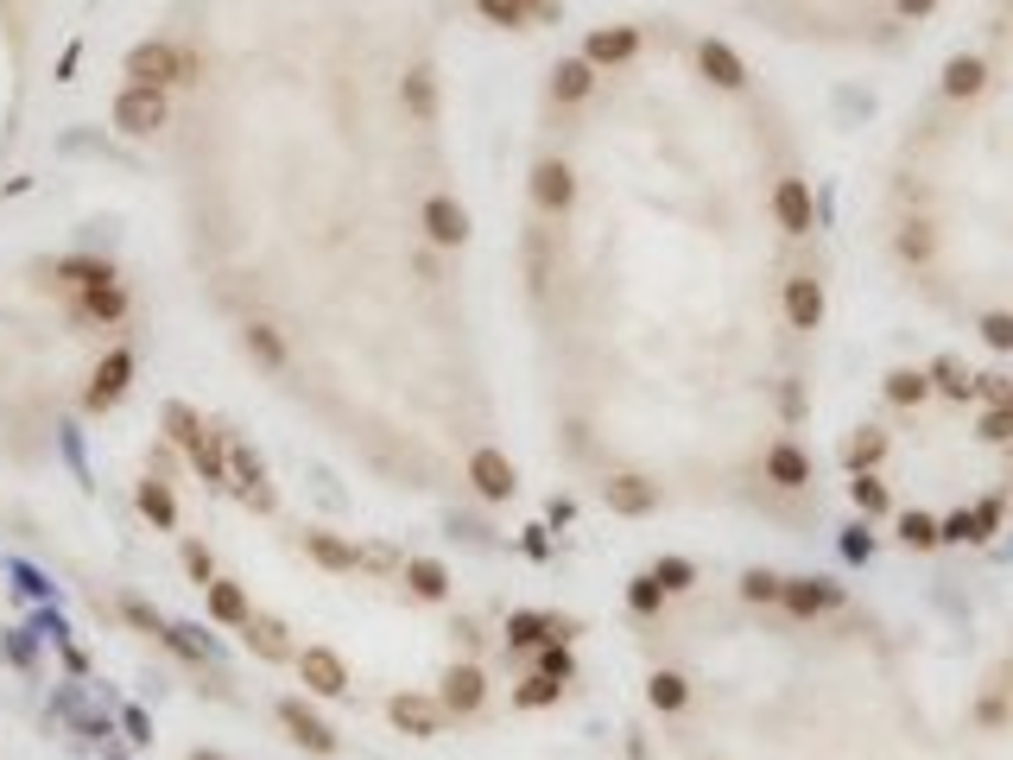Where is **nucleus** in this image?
Wrapping results in <instances>:
<instances>
[{"label":"nucleus","mask_w":1013,"mask_h":760,"mask_svg":"<svg viewBox=\"0 0 1013 760\" xmlns=\"http://www.w3.org/2000/svg\"><path fill=\"white\" fill-rule=\"evenodd\" d=\"M570 197H577V177H570V165H564V159H538V165H532V203H538V209H552V216H564V209H570Z\"/></svg>","instance_id":"7ed1b4c3"},{"label":"nucleus","mask_w":1013,"mask_h":760,"mask_svg":"<svg viewBox=\"0 0 1013 760\" xmlns=\"http://www.w3.org/2000/svg\"><path fill=\"white\" fill-rule=\"evenodd\" d=\"M697 64H704V76L716 83V89H741V83H748V64H741L722 39H704V45H697Z\"/></svg>","instance_id":"f8f14e48"},{"label":"nucleus","mask_w":1013,"mask_h":760,"mask_svg":"<svg viewBox=\"0 0 1013 760\" xmlns=\"http://www.w3.org/2000/svg\"><path fill=\"white\" fill-rule=\"evenodd\" d=\"M279 723L292 729V741H298V748H311V754H336V735H329L304 704H279Z\"/></svg>","instance_id":"4468645a"},{"label":"nucleus","mask_w":1013,"mask_h":760,"mask_svg":"<svg viewBox=\"0 0 1013 760\" xmlns=\"http://www.w3.org/2000/svg\"><path fill=\"white\" fill-rule=\"evenodd\" d=\"M982 437H988V444H1007V437H1013V405H988V412H982Z\"/></svg>","instance_id":"a18cd8bd"},{"label":"nucleus","mask_w":1013,"mask_h":760,"mask_svg":"<svg viewBox=\"0 0 1013 760\" xmlns=\"http://www.w3.org/2000/svg\"><path fill=\"white\" fill-rule=\"evenodd\" d=\"M190 463L203 469V481H216V488H228V456H222V444H216L209 431H203L197 444H190Z\"/></svg>","instance_id":"2f4dec72"},{"label":"nucleus","mask_w":1013,"mask_h":760,"mask_svg":"<svg viewBox=\"0 0 1013 760\" xmlns=\"http://www.w3.org/2000/svg\"><path fill=\"white\" fill-rule=\"evenodd\" d=\"M893 248H900V260H932V222H925V216H912V222L900 228V241H893Z\"/></svg>","instance_id":"f704fd0d"},{"label":"nucleus","mask_w":1013,"mask_h":760,"mask_svg":"<svg viewBox=\"0 0 1013 760\" xmlns=\"http://www.w3.org/2000/svg\"><path fill=\"white\" fill-rule=\"evenodd\" d=\"M881 450H886V437H881V431H874V425H861L856 437L842 444V463H849V469H856V476H861L868 463H881Z\"/></svg>","instance_id":"c756f323"},{"label":"nucleus","mask_w":1013,"mask_h":760,"mask_svg":"<svg viewBox=\"0 0 1013 760\" xmlns=\"http://www.w3.org/2000/svg\"><path fill=\"white\" fill-rule=\"evenodd\" d=\"M393 723H400L405 735H437V723H444V704H431V697H393V709H386Z\"/></svg>","instance_id":"2eb2a0df"},{"label":"nucleus","mask_w":1013,"mask_h":760,"mask_svg":"<svg viewBox=\"0 0 1013 760\" xmlns=\"http://www.w3.org/2000/svg\"><path fill=\"white\" fill-rule=\"evenodd\" d=\"M773 216H780L785 235H810V184H805V177H780V191H773Z\"/></svg>","instance_id":"9d476101"},{"label":"nucleus","mask_w":1013,"mask_h":760,"mask_svg":"<svg viewBox=\"0 0 1013 760\" xmlns=\"http://www.w3.org/2000/svg\"><path fill=\"white\" fill-rule=\"evenodd\" d=\"M976 393H982L988 405H1013V380L1007 374H982V380H976Z\"/></svg>","instance_id":"8fccbe9b"},{"label":"nucleus","mask_w":1013,"mask_h":760,"mask_svg":"<svg viewBox=\"0 0 1013 760\" xmlns=\"http://www.w3.org/2000/svg\"><path fill=\"white\" fill-rule=\"evenodd\" d=\"M481 7V20H494V25H506V32H513V25H526L532 13L526 7H520V0H476Z\"/></svg>","instance_id":"ea45409f"},{"label":"nucleus","mask_w":1013,"mask_h":760,"mask_svg":"<svg viewBox=\"0 0 1013 760\" xmlns=\"http://www.w3.org/2000/svg\"><path fill=\"white\" fill-rule=\"evenodd\" d=\"M564 633H570V621H552V615H513L506 621L513 647H545V640H564Z\"/></svg>","instance_id":"aec40b11"},{"label":"nucleus","mask_w":1013,"mask_h":760,"mask_svg":"<svg viewBox=\"0 0 1013 760\" xmlns=\"http://www.w3.org/2000/svg\"><path fill=\"white\" fill-rule=\"evenodd\" d=\"M469 481H476L481 501H506V495L520 488V476H513V463H506L501 450H476V456H469Z\"/></svg>","instance_id":"39448f33"},{"label":"nucleus","mask_w":1013,"mask_h":760,"mask_svg":"<svg viewBox=\"0 0 1013 760\" xmlns=\"http://www.w3.org/2000/svg\"><path fill=\"white\" fill-rule=\"evenodd\" d=\"M982 83H988L982 57H950V64H944V96L969 101V96H982Z\"/></svg>","instance_id":"412c9836"},{"label":"nucleus","mask_w":1013,"mask_h":760,"mask_svg":"<svg viewBox=\"0 0 1013 760\" xmlns=\"http://www.w3.org/2000/svg\"><path fill=\"white\" fill-rule=\"evenodd\" d=\"M976 526H982V539L1001 526V501H982V507H976Z\"/></svg>","instance_id":"864d4df0"},{"label":"nucleus","mask_w":1013,"mask_h":760,"mask_svg":"<svg viewBox=\"0 0 1013 760\" xmlns=\"http://www.w3.org/2000/svg\"><path fill=\"white\" fill-rule=\"evenodd\" d=\"M900 539H906V545H918V552L944 545V539H937V520H932V513H906V520H900Z\"/></svg>","instance_id":"58836bf2"},{"label":"nucleus","mask_w":1013,"mask_h":760,"mask_svg":"<svg viewBox=\"0 0 1013 760\" xmlns=\"http://www.w3.org/2000/svg\"><path fill=\"white\" fill-rule=\"evenodd\" d=\"M121 311H127V298H121V285H115V279H101V285H89V292H83V317H101V324H115Z\"/></svg>","instance_id":"cd10ccee"},{"label":"nucleus","mask_w":1013,"mask_h":760,"mask_svg":"<svg viewBox=\"0 0 1013 760\" xmlns=\"http://www.w3.org/2000/svg\"><path fill=\"white\" fill-rule=\"evenodd\" d=\"M785 324H792V329H817V324H824V285H817L810 273L785 279Z\"/></svg>","instance_id":"6e6552de"},{"label":"nucleus","mask_w":1013,"mask_h":760,"mask_svg":"<svg viewBox=\"0 0 1013 760\" xmlns=\"http://www.w3.org/2000/svg\"><path fill=\"white\" fill-rule=\"evenodd\" d=\"M589 89H596V64H589V57H564V64L552 70V96L557 101H582Z\"/></svg>","instance_id":"6ab92c4d"},{"label":"nucleus","mask_w":1013,"mask_h":760,"mask_svg":"<svg viewBox=\"0 0 1013 760\" xmlns=\"http://www.w3.org/2000/svg\"><path fill=\"white\" fill-rule=\"evenodd\" d=\"M405 583H412V596H425V602H437V596L450 589V571H444L437 557H412V564H405Z\"/></svg>","instance_id":"393cba45"},{"label":"nucleus","mask_w":1013,"mask_h":760,"mask_svg":"<svg viewBox=\"0 0 1013 760\" xmlns=\"http://www.w3.org/2000/svg\"><path fill=\"white\" fill-rule=\"evenodd\" d=\"M646 697H653V709H684L690 704V684H684L678 672H653V678H646Z\"/></svg>","instance_id":"473e14b6"},{"label":"nucleus","mask_w":1013,"mask_h":760,"mask_svg":"<svg viewBox=\"0 0 1013 760\" xmlns=\"http://www.w3.org/2000/svg\"><path fill=\"white\" fill-rule=\"evenodd\" d=\"M400 96H405V108H412V121H437V76L431 70H405V83H400Z\"/></svg>","instance_id":"4be33fe9"},{"label":"nucleus","mask_w":1013,"mask_h":760,"mask_svg":"<svg viewBox=\"0 0 1013 760\" xmlns=\"http://www.w3.org/2000/svg\"><path fill=\"white\" fill-rule=\"evenodd\" d=\"M982 343H988V349H1013V311H988V317H982Z\"/></svg>","instance_id":"37998d69"},{"label":"nucleus","mask_w":1013,"mask_h":760,"mask_svg":"<svg viewBox=\"0 0 1013 760\" xmlns=\"http://www.w3.org/2000/svg\"><path fill=\"white\" fill-rule=\"evenodd\" d=\"M653 577H658V589H665V596H684V589L697 583V571H690L684 557H658V564H653Z\"/></svg>","instance_id":"c9c22d12"},{"label":"nucleus","mask_w":1013,"mask_h":760,"mask_svg":"<svg viewBox=\"0 0 1013 760\" xmlns=\"http://www.w3.org/2000/svg\"><path fill=\"white\" fill-rule=\"evenodd\" d=\"M165 431H172V437H177V444H184V450H190V444H197V437H203L197 412H190V405H177V400L165 405Z\"/></svg>","instance_id":"4c0bfd02"},{"label":"nucleus","mask_w":1013,"mask_h":760,"mask_svg":"<svg viewBox=\"0 0 1013 760\" xmlns=\"http://www.w3.org/2000/svg\"><path fill=\"white\" fill-rule=\"evenodd\" d=\"M925 393H932V374H918V368H893L886 374V400L893 405H918Z\"/></svg>","instance_id":"c85d7f7f"},{"label":"nucleus","mask_w":1013,"mask_h":760,"mask_svg":"<svg viewBox=\"0 0 1013 760\" xmlns=\"http://www.w3.org/2000/svg\"><path fill=\"white\" fill-rule=\"evenodd\" d=\"M127 76H133V83H146V89H165V83H190V76H197V57L152 39V45H133V51H127Z\"/></svg>","instance_id":"f257e3e1"},{"label":"nucleus","mask_w":1013,"mask_h":760,"mask_svg":"<svg viewBox=\"0 0 1013 760\" xmlns=\"http://www.w3.org/2000/svg\"><path fill=\"white\" fill-rule=\"evenodd\" d=\"M842 552H849V557H868V552H874V532H868V526H849Z\"/></svg>","instance_id":"3c124183"},{"label":"nucleus","mask_w":1013,"mask_h":760,"mask_svg":"<svg viewBox=\"0 0 1013 760\" xmlns=\"http://www.w3.org/2000/svg\"><path fill=\"white\" fill-rule=\"evenodd\" d=\"M425 235L437 241V248H462L469 241V209L456 197H431L425 203Z\"/></svg>","instance_id":"0eeeda50"},{"label":"nucleus","mask_w":1013,"mask_h":760,"mask_svg":"<svg viewBox=\"0 0 1013 760\" xmlns=\"http://www.w3.org/2000/svg\"><path fill=\"white\" fill-rule=\"evenodd\" d=\"M228 488H241V495H248L253 507H266V488H260V481H266V469H260V456L248 450V444H235V450H228Z\"/></svg>","instance_id":"a211bd4d"},{"label":"nucleus","mask_w":1013,"mask_h":760,"mask_svg":"<svg viewBox=\"0 0 1013 760\" xmlns=\"http://www.w3.org/2000/svg\"><path fill=\"white\" fill-rule=\"evenodd\" d=\"M937 539L962 545V539H982V526H976V513H950V520H937Z\"/></svg>","instance_id":"de8ad7c7"},{"label":"nucleus","mask_w":1013,"mask_h":760,"mask_svg":"<svg viewBox=\"0 0 1013 760\" xmlns=\"http://www.w3.org/2000/svg\"><path fill=\"white\" fill-rule=\"evenodd\" d=\"M298 672H304V684H311L317 697H342V691H349V665L329 653V647H304Z\"/></svg>","instance_id":"20e7f679"},{"label":"nucleus","mask_w":1013,"mask_h":760,"mask_svg":"<svg viewBox=\"0 0 1013 760\" xmlns=\"http://www.w3.org/2000/svg\"><path fill=\"white\" fill-rule=\"evenodd\" d=\"M538 672H545V678H570V653H564V640H545V659H538Z\"/></svg>","instance_id":"09e8293b"},{"label":"nucleus","mask_w":1013,"mask_h":760,"mask_svg":"<svg viewBox=\"0 0 1013 760\" xmlns=\"http://www.w3.org/2000/svg\"><path fill=\"white\" fill-rule=\"evenodd\" d=\"M190 760H222V754H203V748H197V754H190Z\"/></svg>","instance_id":"4d7b16f0"},{"label":"nucleus","mask_w":1013,"mask_h":760,"mask_svg":"<svg viewBox=\"0 0 1013 760\" xmlns=\"http://www.w3.org/2000/svg\"><path fill=\"white\" fill-rule=\"evenodd\" d=\"M115 127H121V133H152V127H165V89L127 83L121 101H115Z\"/></svg>","instance_id":"f03ea898"},{"label":"nucleus","mask_w":1013,"mask_h":760,"mask_svg":"<svg viewBox=\"0 0 1013 760\" xmlns=\"http://www.w3.org/2000/svg\"><path fill=\"white\" fill-rule=\"evenodd\" d=\"M481 691H488V684H481L476 665H450V672H444V709H456V716H469V709L481 704Z\"/></svg>","instance_id":"dca6fc26"},{"label":"nucleus","mask_w":1013,"mask_h":760,"mask_svg":"<svg viewBox=\"0 0 1013 760\" xmlns=\"http://www.w3.org/2000/svg\"><path fill=\"white\" fill-rule=\"evenodd\" d=\"M241 633H248V647L260 659H292V647H285V628H279L273 615H248L241 621Z\"/></svg>","instance_id":"5701e85b"},{"label":"nucleus","mask_w":1013,"mask_h":760,"mask_svg":"<svg viewBox=\"0 0 1013 760\" xmlns=\"http://www.w3.org/2000/svg\"><path fill=\"white\" fill-rule=\"evenodd\" d=\"M520 7H526L532 20H557V0H520Z\"/></svg>","instance_id":"5fc2aeb1"},{"label":"nucleus","mask_w":1013,"mask_h":760,"mask_svg":"<svg viewBox=\"0 0 1013 760\" xmlns=\"http://www.w3.org/2000/svg\"><path fill=\"white\" fill-rule=\"evenodd\" d=\"M633 51H640V32H633V25H602V32H589L582 57H589V64H628Z\"/></svg>","instance_id":"ddd939ff"},{"label":"nucleus","mask_w":1013,"mask_h":760,"mask_svg":"<svg viewBox=\"0 0 1013 760\" xmlns=\"http://www.w3.org/2000/svg\"><path fill=\"white\" fill-rule=\"evenodd\" d=\"M849 495H856L861 513H886V488L874 476H856V481H849Z\"/></svg>","instance_id":"c03bdc74"},{"label":"nucleus","mask_w":1013,"mask_h":760,"mask_svg":"<svg viewBox=\"0 0 1013 760\" xmlns=\"http://www.w3.org/2000/svg\"><path fill=\"white\" fill-rule=\"evenodd\" d=\"M209 615L216 621H248V596H241V583H209Z\"/></svg>","instance_id":"7c9ffc66"},{"label":"nucleus","mask_w":1013,"mask_h":760,"mask_svg":"<svg viewBox=\"0 0 1013 760\" xmlns=\"http://www.w3.org/2000/svg\"><path fill=\"white\" fill-rule=\"evenodd\" d=\"M766 481H780V488H805L810 481V456L798 444H773L766 450Z\"/></svg>","instance_id":"f3484780"},{"label":"nucleus","mask_w":1013,"mask_h":760,"mask_svg":"<svg viewBox=\"0 0 1013 760\" xmlns=\"http://www.w3.org/2000/svg\"><path fill=\"white\" fill-rule=\"evenodd\" d=\"M780 602L792 608L798 621H810V615L836 608V583H824V577H785L780 583Z\"/></svg>","instance_id":"1a4fd4ad"},{"label":"nucleus","mask_w":1013,"mask_h":760,"mask_svg":"<svg viewBox=\"0 0 1013 760\" xmlns=\"http://www.w3.org/2000/svg\"><path fill=\"white\" fill-rule=\"evenodd\" d=\"M628 602L640 608V615H653L658 602H665V589H658V577L646 571V577H633V589H628Z\"/></svg>","instance_id":"49530a36"},{"label":"nucleus","mask_w":1013,"mask_h":760,"mask_svg":"<svg viewBox=\"0 0 1013 760\" xmlns=\"http://www.w3.org/2000/svg\"><path fill=\"white\" fill-rule=\"evenodd\" d=\"M608 507H614V513H628V520H640V513H653L658 507V488L646 476H608Z\"/></svg>","instance_id":"9b49d317"},{"label":"nucleus","mask_w":1013,"mask_h":760,"mask_svg":"<svg viewBox=\"0 0 1013 760\" xmlns=\"http://www.w3.org/2000/svg\"><path fill=\"white\" fill-rule=\"evenodd\" d=\"M937 0H900V13H912V20H918V13H932Z\"/></svg>","instance_id":"6e6d98bb"},{"label":"nucleus","mask_w":1013,"mask_h":760,"mask_svg":"<svg viewBox=\"0 0 1013 760\" xmlns=\"http://www.w3.org/2000/svg\"><path fill=\"white\" fill-rule=\"evenodd\" d=\"M57 273H64V285H83V292H89V285H101V279H115L108 267H96V260H64Z\"/></svg>","instance_id":"79ce46f5"},{"label":"nucleus","mask_w":1013,"mask_h":760,"mask_svg":"<svg viewBox=\"0 0 1013 760\" xmlns=\"http://www.w3.org/2000/svg\"><path fill=\"white\" fill-rule=\"evenodd\" d=\"M780 583L785 577H773V571H748V577H741V596H748V602H780Z\"/></svg>","instance_id":"a19ab883"},{"label":"nucleus","mask_w":1013,"mask_h":760,"mask_svg":"<svg viewBox=\"0 0 1013 760\" xmlns=\"http://www.w3.org/2000/svg\"><path fill=\"white\" fill-rule=\"evenodd\" d=\"M557 691H564L557 678H545V672H532V678L520 684V697H513V704H520V709H545V704H557Z\"/></svg>","instance_id":"e433bc0d"},{"label":"nucleus","mask_w":1013,"mask_h":760,"mask_svg":"<svg viewBox=\"0 0 1013 760\" xmlns=\"http://www.w3.org/2000/svg\"><path fill=\"white\" fill-rule=\"evenodd\" d=\"M248 355L266 361V368H285V343H279L273 324H248Z\"/></svg>","instance_id":"72a5a7b5"},{"label":"nucleus","mask_w":1013,"mask_h":760,"mask_svg":"<svg viewBox=\"0 0 1013 760\" xmlns=\"http://www.w3.org/2000/svg\"><path fill=\"white\" fill-rule=\"evenodd\" d=\"M932 387H937V393H950V400H969V393H976V374L962 368L957 355H944V361H932Z\"/></svg>","instance_id":"a878e982"},{"label":"nucleus","mask_w":1013,"mask_h":760,"mask_svg":"<svg viewBox=\"0 0 1013 760\" xmlns=\"http://www.w3.org/2000/svg\"><path fill=\"white\" fill-rule=\"evenodd\" d=\"M304 545H311V557H317L324 571H355V564H361V557H355V545H342L336 532H311Z\"/></svg>","instance_id":"bb28decb"},{"label":"nucleus","mask_w":1013,"mask_h":760,"mask_svg":"<svg viewBox=\"0 0 1013 760\" xmlns=\"http://www.w3.org/2000/svg\"><path fill=\"white\" fill-rule=\"evenodd\" d=\"M127 380H133V355H127V349H108V355H101V368H96V380H89V393H83V400H89V412H101V405L121 400Z\"/></svg>","instance_id":"423d86ee"},{"label":"nucleus","mask_w":1013,"mask_h":760,"mask_svg":"<svg viewBox=\"0 0 1013 760\" xmlns=\"http://www.w3.org/2000/svg\"><path fill=\"white\" fill-rule=\"evenodd\" d=\"M184 564H190V577H197V583H209V571H216V564H209V552H203V545H184Z\"/></svg>","instance_id":"603ef678"},{"label":"nucleus","mask_w":1013,"mask_h":760,"mask_svg":"<svg viewBox=\"0 0 1013 760\" xmlns=\"http://www.w3.org/2000/svg\"><path fill=\"white\" fill-rule=\"evenodd\" d=\"M140 513H146L159 532H172L177 526V501H172V488L152 476V481H140Z\"/></svg>","instance_id":"b1692460"}]
</instances>
